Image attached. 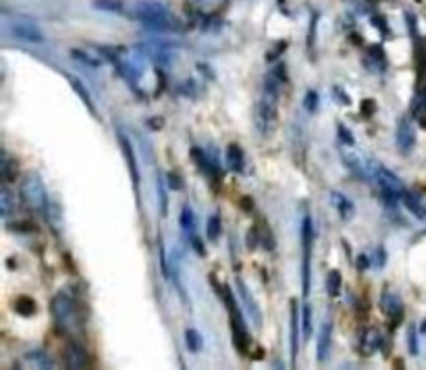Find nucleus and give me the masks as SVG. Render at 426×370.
I'll return each instance as SVG.
<instances>
[{
    "label": "nucleus",
    "mask_w": 426,
    "mask_h": 370,
    "mask_svg": "<svg viewBox=\"0 0 426 370\" xmlns=\"http://www.w3.org/2000/svg\"><path fill=\"white\" fill-rule=\"evenodd\" d=\"M21 200L25 202V206L34 212H40V210H46L48 208V194H46V187L42 183V179L36 175V173H29L23 177L21 181Z\"/></svg>",
    "instance_id": "nucleus-5"
},
{
    "label": "nucleus",
    "mask_w": 426,
    "mask_h": 370,
    "mask_svg": "<svg viewBox=\"0 0 426 370\" xmlns=\"http://www.w3.org/2000/svg\"><path fill=\"white\" fill-rule=\"evenodd\" d=\"M298 333H300V310H298V302H292V360L296 364L298 358Z\"/></svg>",
    "instance_id": "nucleus-22"
},
{
    "label": "nucleus",
    "mask_w": 426,
    "mask_h": 370,
    "mask_svg": "<svg viewBox=\"0 0 426 370\" xmlns=\"http://www.w3.org/2000/svg\"><path fill=\"white\" fill-rule=\"evenodd\" d=\"M206 233H208V240L210 242H217L219 235H221V218L217 214H212L208 218V227H206Z\"/></svg>",
    "instance_id": "nucleus-30"
},
{
    "label": "nucleus",
    "mask_w": 426,
    "mask_h": 370,
    "mask_svg": "<svg viewBox=\"0 0 426 370\" xmlns=\"http://www.w3.org/2000/svg\"><path fill=\"white\" fill-rule=\"evenodd\" d=\"M416 121L426 129V104L418 106V111H416Z\"/></svg>",
    "instance_id": "nucleus-36"
},
{
    "label": "nucleus",
    "mask_w": 426,
    "mask_h": 370,
    "mask_svg": "<svg viewBox=\"0 0 426 370\" xmlns=\"http://www.w3.org/2000/svg\"><path fill=\"white\" fill-rule=\"evenodd\" d=\"M64 364H67L69 368H84V366H88V362H86V354L82 351V347H78L75 343H73V345H69V347L64 349Z\"/></svg>",
    "instance_id": "nucleus-20"
},
{
    "label": "nucleus",
    "mask_w": 426,
    "mask_h": 370,
    "mask_svg": "<svg viewBox=\"0 0 426 370\" xmlns=\"http://www.w3.org/2000/svg\"><path fill=\"white\" fill-rule=\"evenodd\" d=\"M381 308L385 310V314L389 316L391 325H397L403 316V304L399 300L397 293H391V291H385L381 295Z\"/></svg>",
    "instance_id": "nucleus-12"
},
{
    "label": "nucleus",
    "mask_w": 426,
    "mask_h": 370,
    "mask_svg": "<svg viewBox=\"0 0 426 370\" xmlns=\"http://www.w3.org/2000/svg\"><path fill=\"white\" fill-rule=\"evenodd\" d=\"M337 131H339V139H341L345 146H353V141H356V139H353V135L347 131L345 125H337Z\"/></svg>",
    "instance_id": "nucleus-34"
},
{
    "label": "nucleus",
    "mask_w": 426,
    "mask_h": 370,
    "mask_svg": "<svg viewBox=\"0 0 426 370\" xmlns=\"http://www.w3.org/2000/svg\"><path fill=\"white\" fill-rule=\"evenodd\" d=\"M189 240H191V244H193V248H196V252L204 256V254H206V250H204V246H202V242H200V240H198L196 235H193V238H189Z\"/></svg>",
    "instance_id": "nucleus-38"
},
{
    "label": "nucleus",
    "mask_w": 426,
    "mask_h": 370,
    "mask_svg": "<svg viewBox=\"0 0 426 370\" xmlns=\"http://www.w3.org/2000/svg\"><path fill=\"white\" fill-rule=\"evenodd\" d=\"M237 289H239V295H241V300H244V304H246V308H248V312H250L252 321H254L256 325H260V323H262L260 308H258V304L254 302V298L250 295V291H248V287L244 285V281H241V279H237Z\"/></svg>",
    "instance_id": "nucleus-15"
},
{
    "label": "nucleus",
    "mask_w": 426,
    "mask_h": 370,
    "mask_svg": "<svg viewBox=\"0 0 426 370\" xmlns=\"http://www.w3.org/2000/svg\"><path fill=\"white\" fill-rule=\"evenodd\" d=\"M403 204L405 208L416 216V218H426V204L422 202V198L418 194H410L405 192L403 194Z\"/></svg>",
    "instance_id": "nucleus-21"
},
{
    "label": "nucleus",
    "mask_w": 426,
    "mask_h": 370,
    "mask_svg": "<svg viewBox=\"0 0 426 370\" xmlns=\"http://www.w3.org/2000/svg\"><path fill=\"white\" fill-rule=\"evenodd\" d=\"M106 56V60H110L119 73L129 80L131 84H137L141 80V76H144V71H146V60L148 56L144 54V50H141L139 46L137 48H125V46H117V48H100Z\"/></svg>",
    "instance_id": "nucleus-1"
},
{
    "label": "nucleus",
    "mask_w": 426,
    "mask_h": 370,
    "mask_svg": "<svg viewBox=\"0 0 426 370\" xmlns=\"http://www.w3.org/2000/svg\"><path fill=\"white\" fill-rule=\"evenodd\" d=\"M9 30H11V34H13L15 38L23 40V42H29V44H42V42H44V34L40 32V27H38L34 21L25 19V17H15V19H11Z\"/></svg>",
    "instance_id": "nucleus-8"
},
{
    "label": "nucleus",
    "mask_w": 426,
    "mask_h": 370,
    "mask_svg": "<svg viewBox=\"0 0 426 370\" xmlns=\"http://www.w3.org/2000/svg\"><path fill=\"white\" fill-rule=\"evenodd\" d=\"M158 202H161V216H167L169 212V202H167V192L163 179H158Z\"/></svg>",
    "instance_id": "nucleus-33"
},
{
    "label": "nucleus",
    "mask_w": 426,
    "mask_h": 370,
    "mask_svg": "<svg viewBox=\"0 0 426 370\" xmlns=\"http://www.w3.org/2000/svg\"><path fill=\"white\" fill-rule=\"evenodd\" d=\"M227 167L233 171V173H241L244 167H246V157H244V150L237 146V143H231L227 148Z\"/></svg>",
    "instance_id": "nucleus-18"
},
{
    "label": "nucleus",
    "mask_w": 426,
    "mask_h": 370,
    "mask_svg": "<svg viewBox=\"0 0 426 370\" xmlns=\"http://www.w3.org/2000/svg\"><path fill=\"white\" fill-rule=\"evenodd\" d=\"M15 310L21 316H34L36 314V302L32 298H27V295H21V298H17V302H15Z\"/></svg>",
    "instance_id": "nucleus-27"
},
{
    "label": "nucleus",
    "mask_w": 426,
    "mask_h": 370,
    "mask_svg": "<svg viewBox=\"0 0 426 370\" xmlns=\"http://www.w3.org/2000/svg\"><path fill=\"white\" fill-rule=\"evenodd\" d=\"M370 167H372V183L379 185V192H381L383 200H391V198L399 200V198H403L405 187H403L401 179L391 169H387L385 165H381L377 161H370Z\"/></svg>",
    "instance_id": "nucleus-4"
},
{
    "label": "nucleus",
    "mask_w": 426,
    "mask_h": 370,
    "mask_svg": "<svg viewBox=\"0 0 426 370\" xmlns=\"http://www.w3.org/2000/svg\"><path fill=\"white\" fill-rule=\"evenodd\" d=\"M129 17L154 30H175V19L161 0H133L127 7Z\"/></svg>",
    "instance_id": "nucleus-2"
},
{
    "label": "nucleus",
    "mask_w": 426,
    "mask_h": 370,
    "mask_svg": "<svg viewBox=\"0 0 426 370\" xmlns=\"http://www.w3.org/2000/svg\"><path fill=\"white\" fill-rule=\"evenodd\" d=\"M331 204L339 210V214H341L343 220H351V218H353V204H351V200L345 198L343 194H339V192H331Z\"/></svg>",
    "instance_id": "nucleus-19"
},
{
    "label": "nucleus",
    "mask_w": 426,
    "mask_h": 370,
    "mask_svg": "<svg viewBox=\"0 0 426 370\" xmlns=\"http://www.w3.org/2000/svg\"><path fill=\"white\" fill-rule=\"evenodd\" d=\"M185 345L189 351H200L202 349V335L196 329H185Z\"/></svg>",
    "instance_id": "nucleus-29"
},
{
    "label": "nucleus",
    "mask_w": 426,
    "mask_h": 370,
    "mask_svg": "<svg viewBox=\"0 0 426 370\" xmlns=\"http://www.w3.org/2000/svg\"><path fill=\"white\" fill-rule=\"evenodd\" d=\"M67 80H69V84H71V86H73V90L78 92V96H80V100L86 104V108H88L92 115H96V104L92 102V96H90L88 88L84 86V82H82L78 76H67Z\"/></svg>",
    "instance_id": "nucleus-16"
},
{
    "label": "nucleus",
    "mask_w": 426,
    "mask_h": 370,
    "mask_svg": "<svg viewBox=\"0 0 426 370\" xmlns=\"http://www.w3.org/2000/svg\"><path fill=\"white\" fill-rule=\"evenodd\" d=\"M379 345H381V335H379V331H377V329H368V331L364 333V337H362V354L370 356L372 351L379 349Z\"/></svg>",
    "instance_id": "nucleus-24"
},
{
    "label": "nucleus",
    "mask_w": 426,
    "mask_h": 370,
    "mask_svg": "<svg viewBox=\"0 0 426 370\" xmlns=\"http://www.w3.org/2000/svg\"><path fill=\"white\" fill-rule=\"evenodd\" d=\"M327 291L331 298H337V295L341 293V273L337 268L327 275Z\"/></svg>",
    "instance_id": "nucleus-28"
},
{
    "label": "nucleus",
    "mask_w": 426,
    "mask_h": 370,
    "mask_svg": "<svg viewBox=\"0 0 426 370\" xmlns=\"http://www.w3.org/2000/svg\"><path fill=\"white\" fill-rule=\"evenodd\" d=\"M179 225H181V231H183L187 238H193V233H196V216H193V212H191L189 206H183V208H181Z\"/></svg>",
    "instance_id": "nucleus-23"
},
{
    "label": "nucleus",
    "mask_w": 426,
    "mask_h": 370,
    "mask_svg": "<svg viewBox=\"0 0 426 370\" xmlns=\"http://www.w3.org/2000/svg\"><path fill=\"white\" fill-rule=\"evenodd\" d=\"M420 351V347H418V337H416V329L412 327L410 329V354H418Z\"/></svg>",
    "instance_id": "nucleus-35"
},
{
    "label": "nucleus",
    "mask_w": 426,
    "mask_h": 370,
    "mask_svg": "<svg viewBox=\"0 0 426 370\" xmlns=\"http://www.w3.org/2000/svg\"><path fill=\"white\" fill-rule=\"evenodd\" d=\"M139 48L144 50V54L161 65H171L173 58H175V52H173V46L171 44H165V42H141Z\"/></svg>",
    "instance_id": "nucleus-10"
},
{
    "label": "nucleus",
    "mask_w": 426,
    "mask_h": 370,
    "mask_svg": "<svg viewBox=\"0 0 426 370\" xmlns=\"http://www.w3.org/2000/svg\"><path fill=\"white\" fill-rule=\"evenodd\" d=\"M276 104H279V94L262 92V98L256 104L254 111V123L260 135H270L274 121H276Z\"/></svg>",
    "instance_id": "nucleus-6"
},
{
    "label": "nucleus",
    "mask_w": 426,
    "mask_h": 370,
    "mask_svg": "<svg viewBox=\"0 0 426 370\" xmlns=\"http://www.w3.org/2000/svg\"><path fill=\"white\" fill-rule=\"evenodd\" d=\"M71 54H73L75 58H80L82 62L90 65V67H102L106 62V56L104 52H94V50H84V48H73L71 50Z\"/></svg>",
    "instance_id": "nucleus-17"
},
{
    "label": "nucleus",
    "mask_w": 426,
    "mask_h": 370,
    "mask_svg": "<svg viewBox=\"0 0 426 370\" xmlns=\"http://www.w3.org/2000/svg\"><path fill=\"white\" fill-rule=\"evenodd\" d=\"M302 329H304V341H310V337H312V308L310 306H304Z\"/></svg>",
    "instance_id": "nucleus-31"
},
{
    "label": "nucleus",
    "mask_w": 426,
    "mask_h": 370,
    "mask_svg": "<svg viewBox=\"0 0 426 370\" xmlns=\"http://www.w3.org/2000/svg\"><path fill=\"white\" fill-rule=\"evenodd\" d=\"M119 141H121V148H123V154L127 159V167H129V173H131V181H133L135 194L139 196V169H137V163H135L133 146H131V141L127 139V135L123 131H119Z\"/></svg>",
    "instance_id": "nucleus-13"
},
{
    "label": "nucleus",
    "mask_w": 426,
    "mask_h": 370,
    "mask_svg": "<svg viewBox=\"0 0 426 370\" xmlns=\"http://www.w3.org/2000/svg\"><path fill=\"white\" fill-rule=\"evenodd\" d=\"M25 360H29V364H34V366H38V368H54L52 358H50L46 351H42V349H34V351H29V354L25 356Z\"/></svg>",
    "instance_id": "nucleus-25"
},
{
    "label": "nucleus",
    "mask_w": 426,
    "mask_h": 370,
    "mask_svg": "<svg viewBox=\"0 0 426 370\" xmlns=\"http://www.w3.org/2000/svg\"><path fill=\"white\" fill-rule=\"evenodd\" d=\"M52 316L56 321V325L60 327V331L69 333V335H75L80 333L82 329V319H80V310H78V304L75 300L71 298L69 293L60 291L52 298Z\"/></svg>",
    "instance_id": "nucleus-3"
},
{
    "label": "nucleus",
    "mask_w": 426,
    "mask_h": 370,
    "mask_svg": "<svg viewBox=\"0 0 426 370\" xmlns=\"http://www.w3.org/2000/svg\"><path fill=\"white\" fill-rule=\"evenodd\" d=\"M331 345H333V325L331 321H324L318 333V343H316V356L318 362H327L329 354H331Z\"/></svg>",
    "instance_id": "nucleus-14"
},
{
    "label": "nucleus",
    "mask_w": 426,
    "mask_h": 370,
    "mask_svg": "<svg viewBox=\"0 0 426 370\" xmlns=\"http://www.w3.org/2000/svg\"><path fill=\"white\" fill-rule=\"evenodd\" d=\"M312 242H314L312 218L306 214V216H304V223H302V248H304L302 279H304V295L310 293V258H312Z\"/></svg>",
    "instance_id": "nucleus-7"
},
{
    "label": "nucleus",
    "mask_w": 426,
    "mask_h": 370,
    "mask_svg": "<svg viewBox=\"0 0 426 370\" xmlns=\"http://www.w3.org/2000/svg\"><path fill=\"white\" fill-rule=\"evenodd\" d=\"M167 183H169V187H173V189H181V187H183V183H181V181L177 179V175H173V173L167 175Z\"/></svg>",
    "instance_id": "nucleus-37"
},
{
    "label": "nucleus",
    "mask_w": 426,
    "mask_h": 370,
    "mask_svg": "<svg viewBox=\"0 0 426 370\" xmlns=\"http://www.w3.org/2000/svg\"><path fill=\"white\" fill-rule=\"evenodd\" d=\"M341 157H343L345 165L351 169L353 175H358L364 181H372V167H370V161L368 159H364L360 152L345 150V148H341Z\"/></svg>",
    "instance_id": "nucleus-9"
},
{
    "label": "nucleus",
    "mask_w": 426,
    "mask_h": 370,
    "mask_svg": "<svg viewBox=\"0 0 426 370\" xmlns=\"http://www.w3.org/2000/svg\"><path fill=\"white\" fill-rule=\"evenodd\" d=\"M318 104H320V96H318V92L308 90V92H306V96H304V108L312 115V113H316V111H318Z\"/></svg>",
    "instance_id": "nucleus-32"
},
{
    "label": "nucleus",
    "mask_w": 426,
    "mask_h": 370,
    "mask_svg": "<svg viewBox=\"0 0 426 370\" xmlns=\"http://www.w3.org/2000/svg\"><path fill=\"white\" fill-rule=\"evenodd\" d=\"M395 141H397V150L401 154H410L412 148L416 146V133H414V127H412V123L407 119H401L397 123Z\"/></svg>",
    "instance_id": "nucleus-11"
},
{
    "label": "nucleus",
    "mask_w": 426,
    "mask_h": 370,
    "mask_svg": "<svg viewBox=\"0 0 426 370\" xmlns=\"http://www.w3.org/2000/svg\"><path fill=\"white\" fill-rule=\"evenodd\" d=\"M13 208H15L13 194L7 187H3V189H0V214H3V218H9L11 212H13Z\"/></svg>",
    "instance_id": "nucleus-26"
}]
</instances>
